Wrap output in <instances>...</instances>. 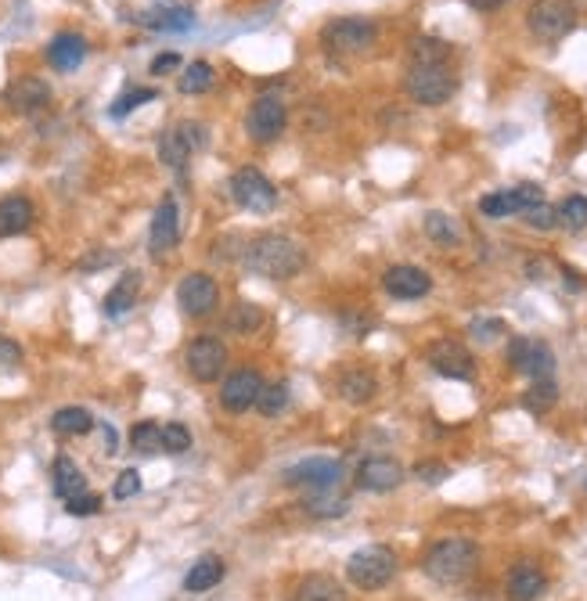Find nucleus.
<instances>
[{"instance_id":"a19ab883","label":"nucleus","mask_w":587,"mask_h":601,"mask_svg":"<svg viewBox=\"0 0 587 601\" xmlns=\"http://www.w3.org/2000/svg\"><path fill=\"white\" fill-rule=\"evenodd\" d=\"M523 224L533 227V231H551V227H559V213L548 202H537V206H530L523 213Z\"/></svg>"},{"instance_id":"ea45409f","label":"nucleus","mask_w":587,"mask_h":601,"mask_svg":"<svg viewBox=\"0 0 587 601\" xmlns=\"http://www.w3.org/2000/svg\"><path fill=\"white\" fill-rule=\"evenodd\" d=\"M256 407H260L263 418H274V414H281L285 407H289V386H285V382L263 386V393H260V400H256Z\"/></svg>"},{"instance_id":"2eb2a0df","label":"nucleus","mask_w":587,"mask_h":601,"mask_svg":"<svg viewBox=\"0 0 587 601\" xmlns=\"http://www.w3.org/2000/svg\"><path fill=\"white\" fill-rule=\"evenodd\" d=\"M339 479H343V465L335 458H307L285 472V483L307 486L310 494H317V490H335Z\"/></svg>"},{"instance_id":"f257e3e1","label":"nucleus","mask_w":587,"mask_h":601,"mask_svg":"<svg viewBox=\"0 0 587 601\" xmlns=\"http://www.w3.org/2000/svg\"><path fill=\"white\" fill-rule=\"evenodd\" d=\"M242 263L249 274L271 281H289L307 267V252L285 234H260L242 249Z\"/></svg>"},{"instance_id":"a878e982","label":"nucleus","mask_w":587,"mask_h":601,"mask_svg":"<svg viewBox=\"0 0 587 601\" xmlns=\"http://www.w3.org/2000/svg\"><path fill=\"white\" fill-rule=\"evenodd\" d=\"M51 476H55V494L62 497V501H73V497L87 494V476L80 472V465H76L73 458H55V468H51Z\"/></svg>"},{"instance_id":"6e6552de","label":"nucleus","mask_w":587,"mask_h":601,"mask_svg":"<svg viewBox=\"0 0 587 601\" xmlns=\"http://www.w3.org/2000/svg\"><path fill=\"white\" fill-rule=\"evenodd\" d=\"M285 123H289L285 101H281L278 94H263V98H256V105L249 108V116H245V134L253 137L256 144H271L285 134Z\"/></svg>"},{"instance_id":"79ce46f5","label":"nucleus","mask_w":587,"mask_h":601,"mask_svg":"<svg viewBox=\"0 0 587 601\" xmlns=\"http://www.w3.org/2000/svg\"><path fill=\"white\" fill-rule=\"evenodd\" d=\"M191 447V429L181 422H166L163 425V450L166 454H184Z\"/></svg>"},{"instance_id":"ddd939ff","label":"nucleus","mask_w":587,"mask_h":601,"mask_svg":"<svg viewBox=\"0 0 587 601\" xmlns=\"http://www.w3.org/2000/svg\"><path fill=\"white\" fill-rule=\"evenodd\" d=\"M177 242H181V209H177V202H173L170 195H166L152 213V227H148V252L159 260V256H166V252L177 249Z\"/></svg>"},{"instance_id":"e433bc0d","label":"nucleus","mask_w":587,"mask_h":601,"mask_svg":"<svg viewBox=\"0 0 587 601\" xmlns=\"http://www.w3.org/2000/svg\"><path fill=\"white\" fill-rule=\"evenodd\" d=\"M181 94H206L213 87V65L209 62H191L188 69L181 72V80H177Z\"/></svg>"},{"instance_id":"3c124183","label":"nucleus","mask_w":587,"mask_h":601,"mask_svg":"<svg viewBox=\"0 0 587 601\" xmlns=\"http://www.w3.org/2000/svg\"><path fill=\"white\" fill-rule=\"evenodd\" d=\"M469 4L476 11H497V8H505L508 0H469Z\"/></svg>"},{"instance_id":"6ab92c4d","label":"nucleus","mask_w":587,"mask_h":601,"mask_svg":"<svg viewBox=\"0 0 587 601\" xmlns=\"http://www.w3.org/2000/svg\"><path fill=\"white\" fill-rule=\"evenodd\" d=\"M382 288H386L393 299H422V296H429L433 278H429L422 267L397 263V267H389L386 274H382Z\"/></svg>"},{"instance_id":"2f4dec72","label":"nucleus","mask_w":587,"mask_h":601,"mask_svg":"<svg viewBox=\"0 0 587 601\" xmlns=\"http://www.w3.org/2000/svg\"><path fill=\"white\" fill-rule=\"evenodd\" d=\"M260 324H263V310L256 303H235L231 314H227V332H235V335L260 332Z\"/></svg>"},{"instance_id":"a211bd4d","label":"nucleus","mask_w":587,"mask_h":601,"mask_svg":"<svg viewBox=\"0 0 587 601\" xmlns=\"http://www.w3.org/2000/svg\"><path fill=\"white\" fill-rule=\"evenodd\" d=\"M4 105L11 112H19V116H37L51 105V87L37 76H19V80H11L4 87Z\"/></svg>"},{"instance_id":"c85d7f7f","label":"nucleus","mask_w":587,"mask_h":601,"mask_svg":"<svg viewBox=\"0 0 587 601\" xmlns=\"http://www.w3.org/2000/svg\"><path fill=\"white\" fill-rule=\"evenodd\" d=\"M137 22L148 29H163V33H181V29L195 26V15H191L188 8H155L137 18Z\"/></svg>"},{"instance_id":"aec40b11","label":"nucleus","mask_w":587,"mask_h":601,"mask_svg":"<svg viewBox=\"0 0 587 601\" xmlns=\"http://www.w3.org/2000/svg\"><path fill=\"white\" fill-rule=\"evenodd\" d=\"M404 483V468L393 458H368L357 468V486L368 490V494H389Z\"/></svg>"},{"instance_id":"c756f323","label":"nucleus","mask_w":587,"mask_h":601,"mask_svg":"<svg viewBox=\"0 0 587 601\" xmlns=\"http://www.w3.org/2000/svg\"><path fill=\"white\" fill-rule=\"evenodd\" d=\"M51 429H55L58 436H87V432L94 429V418L87 407H62V411H55V418H51Z\"/></svg>"},{"instance_id":"72a5a7b5","label":"nucleus","mask_w":587,"mask_h":601,"mask_svg":"<svg viewBox=\"0 0 587 601\" xmlns=\"http://www.w3.org/2000/svg\"><path fill=\"white\" fill-rule=\"evenodd\" d=\"M559 400V386L551 382V378H541V382H533L530 389L523 393V407L530 414H548Z\"/></svg>"},{"instance_id":"423d86ee","label":"nucleus","mask_w":587,"mask_h":601,"mask_svg":"<svg viewBox=\"0 0 587 601\" xmlns=\"http://www.w3.org/2000/svg\"><path fill=\"white\" fill-rule=\"evenodd\" d=\"M375 36H379V26L368 22V18H335L321 29V44L339 58H353V54L371 51Z\"/></svg>"},{"instance_id":"7c9ffc66","label":"nucleus","mask_w":587,"mask_h":601,"mask_svg":"<svg viewBox=\"0 0 587 601\" xmlns=\"http://www.w3.org/2000/svg\"><path fill=\"white\" fill-rule=\"evenodd\" d=\"M425 234L433 238L440 249H454V245H461V227L454 216L447 213H429L425 216Z\"/></svg>"},{"instance_id":"4468645a","label":"nucleus","mask_w":587,"mask_h":601,"mask_svg":"<svg viewBox=\"0 0 587 601\" xmlns=\"http://www.w3.org/2000/svg\"><path fill=\"white\" fill-rule=\"evenodd\" d=\"M177 303H181V314L188 317H206L217 310L220 303V285L209 274H188L177 285Z\"/></svg>"},{"instance_id":"f704fd0d","label":"nucleus","mask_w":587,"mask_h":601,"mask_svg":"<svg viewBox=\"0 0 587 601\" xmlns=\"http://www.w3.org/2000/svg\"><path fill=\"white\" fill-rule=\"evenodd\" d=\"M555 213H559V227H566V231H584L587 227V195L562 198L559 206H555Z\"/></svg>"},{"instance_id":"b1692460","label":"nucleus","mask_w":587,"mask_h":601,"mask_svg":"<svg viewBox=\"0 0 587 601\" xmlns=\"http://www.w3.org/2000/svg\"><path fill=\"white\" fill-rule=\"evenodd\" d=\"M224 573H227L224 558H220V555H202L199 562H191L188 576H184V591H188V594L213 591V587L224 580Z\"/></svg>"},{"instance_id":"7ed1b4c3","label":"nucleus","mask_w":587,"mask_h":601,"mask_svg":"<svg viewBox=\"0 0 587 601\" xmlns=\"http://www.w3.org/2000/svg\"><path fill=\"white\" fill-rule=\"evenodd\" d=\"M404 90L418 105H447L458 90V76L451 72V62H411L404 76Z\"/></svg>"},{"instance_id":"473e14b6","label":"nucleus","mask_w":587,"mask_h":601,"mask_svg":"<svg viewBox=\"0 0 587 601\" xmlns=\"http://www.w3.org/2000/svg\"><path fill=\"white\" fill-rule=\"evenodd\" d=\"M350 501L346 497H332V490H317L303 501V512L314 515V519H335V515H346Z\"/></svg>"},{"instance_id":"cd10ccee","label":"nucleus","mask_w":587,"mask_h":601,"mask_svg":"<svg viewBox=\"0 0 587 601\" xmlns=\"http://www.w3.org/2000/svg\"><path fill=\"white\" fill-rule=\"evenodd\" d=\"M296 601H346L343 584L328 573H310L303 584H299Z\"/></svg>"},{"instance_id":"20e7f679","label":"nucleus","mask_w":587,"mask_h":601,"mask_svg":"<svg viewBox=\"0 0 587 601\" xmlns=\"http://www.w3.org/2000/svg\"><path fill=\"white\" fill-rule=\"evenodd\" d=\"M397 576V555L386 544H368L346 558V580L361 591H379Z\"/></svg>"},{"instance_id":"39448f33","label":"nucleus","mask_w":587,"mask_h":601,"mask_svg":"<svg viewBox=\"0 0 587 601\" xmlns=\"http://www.w3.org/2000/svg\"><path fill=\"white\" fill-rule=\"evenodd\" d=\"M526 26L541 44H555L577 26V4L573 0H533L526 11Z\"/></svg>"},{"instance_id":"de8ad7c7","label":"nucleus","mask_w":587,"mask_h":601,"mask_svg":"<svg viewBox=\"0 0 587 601\" xmlns=\"http://www.w3.org/2000/svg\"><path fill=\"white\" fill-rule=\"evenodd\" d=\"M22 360V346L8 335H0V368H15Z\"/></svg>"},{"instance_id":"4c0bfd02","label":"nucleus","mask_w":587,"mask_h":601,"mask_svg":"<svg viewBox=\"0 0 587 601\" xmlns=\"http://www.w3.org/2000/svg\"><path fill=\"white\" fill-rule=\"evenodd\" d=\"M130 447L141 450V454H155V450H163V425L137 422L134 429H130Z\"/></svg>"},{"instance_id":"bb28decb","label":"nucleus","mask_w":587,"mask_h":601,"mask_svg":"<svg viewBox=\"0 0 587 601\" xmlns=\"http://www.w3.org/2000/svg\"><path fill=\"white\" fill-rule=\"evenodd\" d=\"M375 393H379V378L364 368L346 371L339 378V396H343L346 404H368V400H375Z\"/></svg>"},{"instance_id":"8fccbe9b","label":"nucleus","mask_w":587,"mask_h":601,"mask_svg":"<svg viewBox=\"0 0 587 601\" xmlns=\"http://www.w3.org/2000/svg\"><path fill=\"white\" fill-rule=\"evenodd\" d=\"M116 256L112 252H101V256H87V260L80 263V270H91V267H105V263H112Z\"/></svg>"},{"instance_id":"dca6fc26","label":"nucleus","mask_w":587,"mask_h":601,"mask_svg":"<svg viewBox=\"0 0 587 601\" xmlns=\"http://www.w3.org/2000/svg\"><path fill=\"white\" fill-rule=\"evenodd\" d=\"M425 357H429V368L443 378H461V382H469V378L476 375V360H472V353L454 339L433 342Z\"/></svg>"},{"instance_id":"f03ea898","label":"nucleus","mask_w":587,"mask_h":601,"mask_svg":"<svg viewBox=\"0 0 587 601\" xmlns=\"http://www.w3.org/2000/svg\"><path fill=\"white\" fill-rule=\"evenodd\" d=\"M476 566H479V548L469 537L436 540L433 548L425 551V562H422L425 573L433 576L436 584H443V587L469 580V576L476 573Z\"/></svg>"},{"instance_id":"393cba45","label":"nucleus","mask_w":587,"mask_h":601,"mask_svg":"<svg viewBox=\"0 0 587 601\" xmlns=\"http://www.w3.org/2000/svg\"><path fill=\"white\" fill-rule=\"evenodd\" d=\"M137 292H141V274L137 270H127L123 278L112 285V292L105 296V303H101V310H105V317H123L134 310L137 303Z\"/></svg>"},{"instance_id":"4be33fe9","label":"nucleus","mask_w":587,"mask_h":601,"mask_svg":"<svg viewBox=\"0 0 587 601\" xmlns=\"http://www.w3.org/2000/svg\"><path fill=\"white\" fill-rule=\"evenodd\" d=\"M87 58V40L80 33H58L51 44H47V62L58 72H76Z\"/></svg>"},{"instance_id":"603ef678","label":"nucleus","mask_w":587,"mask_h":601,"mask_svg":"<svg viewBox=\"0 0 587 601\" xmlns=\"http://www.w3.org/2000/svg\"><path fill=\"white\" fill-rule=\"evenodd\" d=\"M101 436H105V450H109V454H116V432H112V425H105V429H101Z\"/></svg>"},{"instance_id":"0eeeda50","label":"nucleus","mask_w":587,"mask_h":601,"mask_svg":"<svg viewBox=\"0 0 587 601\" xmlns=\"http://www.w3.org/2000/svg\"><path fill=\"white\" fill-rule=\"evenodd\" d=\"M227 188H231V198H235L238 206L249 209V213H271V209L278 206V188H274L256 166L235 170V177H231Z\"/></svg>"},{"instance_id":"49530a36","label":"nucleus","mask_w":587,"mask_h":601,"mask_svg":"<svg viewBox=\"0 0 587 601\" xmlns=\"http://www.w3.org/2000/svg\"><path fill=\"white\" fill-rule=\"evenodd\" d=\"M65 512L69 515H98L101 512V497L98 494H80V497H73V501H65Z\"/></svg>"},{"instance_id":"f8f14e48","label":"nucleus","mask_w":587,"mask_h":601,"mask_svg":"<svg viewBox=\"0 0 587 601\" xmlns=\"http://www.w3.org/2000/svg\"><path fill=\"white\" fill-rule=\"evenodd\" d=\"M508 364L515 371L530 375L533 382H541V378H551V371H555V353L541 339H512L508 342Z\"/></svg>"},{"instance_id":"37998d69","label":"nucleus","mask_w":587,"mask_h":601,"mask_svg":"<svg viewBox=\"0 0 587 601\" xmlns=\"http://www.w3.org/2000/svg\"><path fill=\"white\" fill-rule=\"evenodd\" d=\"M141 494V472L137 468H123L116 476V486H112V497L116 501H130V497Z\"/></svg>"},{"instance_id":"c03bdc74","label":"nucleus","mask_w":587,"mask_h":601,"mask_svg":"<svg viewBox=\"0 0 587 601\" xmlns=\"http://www.w3.org/2000/svg\"><path fill=\"white\" fill-rule=\"evenodd\" d=\"M447 476H451V468L443 465V461H418L415 465V479H422L425 486H440Z\"/></svg>"},{"instance_id":"a18cd8bd","label":"nucleus","mask_w":587,"mask_h":601,"mask_svg":"<svg viewBox=\"0 0 587 601\" xmlns=\"http://www.w3.org/2000/svg\"><path fill=\"white\" fill-rule=\"evenodd\" d=\"M469 332H472V339H479V342H494L497 335L505 332V321H501V317H483V321L469 324Z\"/></svg>"},{"instance_id":"5701e85b","label":"nucleus","mask_w":587,"mask_h":601,"mask_svg":"<svg viewBox=\"0 0 587 601\" xmlns=\"http://www.w3.org/2000/svg\"><path fill=\"white\" fill-rule=\"evenodd\" d=\"M33 220H37V209L26 195L0 198V238H15V234L29 231Z\"/></svg>"},{"instance_id":"09e8293b","label":"nucleus","mask_w":587,"mask_h":601,"mask_svg":"<svg viewBox=\"0 0 587 601\" xmlns=\"http://www.w3.org/2000/svg\"><path fill=\"white\" fill-rule=\"evenodd\" d=\"M173 69H181V54H159V58H155L152 62V72L155 76H166V72H173Z\"/></svg>"},{"instance_id":"9d476101","label":"nucleus","mask_w":587,"mask_h":601,"mask_svg":"<svg viewBox=\"0 0 587 601\" xmlns=\"http://www.w3.org/2000/svg\"><path fill=\"white\" fill-rule=\"evenodd\" d=\"M209 141V130L202 123H177L173 130H166L159 137V159L170 166V170H181L184 162L191 159V152H199L206 148Z\"/></svg>"},{"instance_id":"9b49d317","label":"nucleus","mask_w":587,"mask_h":601,"mask_svg":"<svg viewBox=\"0 0 587 601\" xmlns=\"http://www.w3.org/2000/svg\"><path fill=\"white\" fill-rule=\"evenodd\" d=\"M537 202H544V191L537 184H515V188L479 198V213L490 216V220H505V216H523Z\"/></svg>"},{"instance_id":"412c9836","label":"nucleus","mask_w":587,"mask_h":601,"mask_svg":"<svg viewBox=\"0 0 587 601\" xmlns=\"http://www.w3.org/2000/svg\"><path fill=\"white\" fill-rule=\"evenodd\" d=\"M544 591H548V576L530 562H519L505 580L508 601H537Z\"/></svg>"},{"instance_id":"58836bf2","label":"nucleus","mask_w":587,"mask_h":601,"mask_svg":"<svg viewBox=\"0 0 587 601\" xmlns=\"http://www.w3.org/2000/svg\"><path fill=\"white\" fill-rule=\"evenodd\" d=\"M155 98H159V94H155L152 87H134V90H127V94H119L116 105L109 108V116L112 119H123V116H130L134 108L148 105V101H155Z\"/></svg>"},{"instance_id":"c9c22d12","label":"nucleus","mask_w":587,"mask_h":601,"mask_svg":"<svg viewBox=\"0 0 587 601\" xmlns=\"http://www.w3.org/2000/svg\"><path fill=\"white\" fill-rule=\"evenodd\" d=\"M411 62H451V44L440 36H418L411 44Z\"/></svg>"},{"instance_id":"1a4fd4ad","label":"nucleus","mask_w":587,"mask_h":601,"mask_svg":"<svg viewBox=\"0 0 587 601\" xmlns=\"http://www.w3.org/2000/svg\"><path fill=\"white\" fill-rule=\"evenodd\" d=\"M184 368L195 382H217L227 368V346L213 335H199L184 350Z\"/></svg>"},{"instance_id":"f3484780","label":"nucleus","mask_w":587,"mask_h":601,"mask_svg":"<svg viewBox=\"0 0 587 601\" xmlns=\"http://www.w3.org/2000/svg\"><path fill=\"white\" fill-rule=\"evenodd\" d=\"M260 393H263L260 371L238 368V371H231V375L224 378V386H220V404H224L227 411L242 414V411H249V407H256Z\"/></svg>"}]
</instances>
